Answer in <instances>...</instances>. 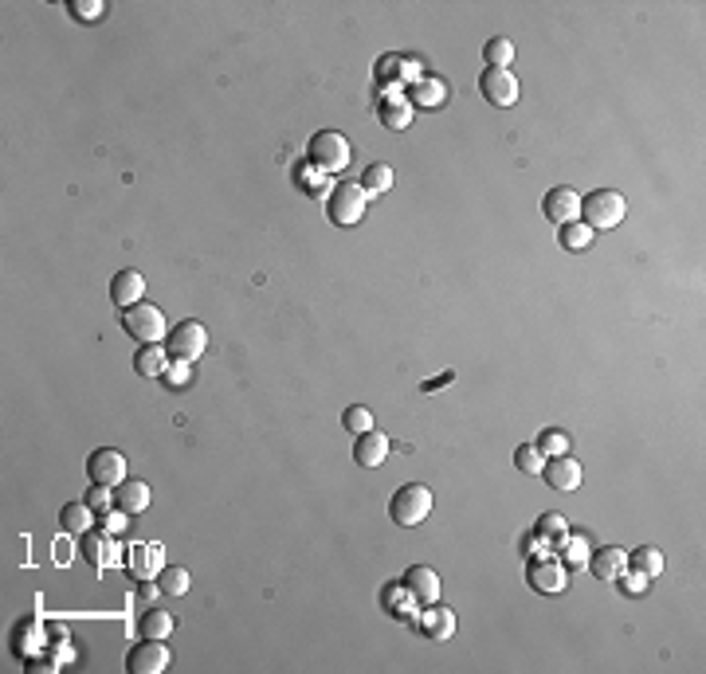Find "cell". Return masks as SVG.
<instances>
[{"mask_svg": "<svg viewBox=\"0 0 706 674\" xmlns=\"http://www.w3.org/2000/svg\"><path fill=\"white\" fill-rule=\"evenodd\" d=\"M353 157V146L346 134H338V129H318L310 138V146H306V165H314L318 173H341Z\"/></svg>", "mask_w": 706, "mask_h": 674, "instance_id": "6da1fadb", "label": "cell"}, {"mask_svg": "<svg viewBox=\"0 0 706 674\" xmlns=\"http://www.w3.org/2000/svg\"><path fill=\"white\" fill-rule=\"evenodd\" d=\"M624 212H628V204H624V196L616 193V188H593L588 196H581V220H585L593 232H612V228H620V223H624Z\"/></svg>", "mask_w": 706, "mask_h": 674, "instance_id": "7a4b0ae2", "label": "cell"}, {"mask_svg": "<svg viewBox=\"0 0 706 674\" xmlns=\"http://www.w3.org/2000/svg\"><path fill=\"white\" fill-rule=\"evenodd\" d=\"M365 188L358 181H338L334 188H329V196H326V216L329 223H338V228H353V223H361L365 216Z\"/></svg>", "mask_w": 706, "mask_h": 674, "instance_id": "3957f363", "label": "cell"}, {"mask_svg": "<svg viewBox=\"0 0 706 674\" xmlns=\"http://www.w3.org/2000/svg\"><path fill=\"white\" fill-rule=\"evenodd\" d=\"M428 514H432V490L420 487V482H405V487L388 498V517L405 529L420 526Z\"/></svg>", "mask_w": 706, "mask_h": 674, "instance_id": "277c9868", "label": "cell"}, {"mask_svg": "<svg viewBox=\"0 0 706 674\" xmlns=\"http://www.w3.org/2000/svg\"><path fill=\"white\" fill-rule=\"evenodd\" d=\"M165 349H169L173 361H188L193 365L200 353L208 349V329L196 322V318H188V322H176L169 329V337H165Z\"/></svg>", "mask_w": 706, "mask_h": 674, "instance_id": "5b68a950", "label": "cell"}, {"mask_svg": "<svg viewBox=\"0 0 706 674\" xmlns=\"http://www.w3.org/2000/svg\"><path fill=\"white\" fill-rule=\"evenodd\" d=\"M122 329L129 337H138L141 346H146V341L169 337V334H165V314L157 310V306H149V302H138V306H129V310H122Z\"/></svg>", "mask_w": 706, "mask_h": 674, "instance_id": "8992f818", "label": "cell"}, {"mask_svg": "<svg viewBox=\"0 0 706 674\" xmlns=\"http://www.w3.org/2000/svg\"><path fill=\"white\" fill-rule=\"evenodd\" d=\"M79 557L91 565L94 573H102V569H110V565H118V541L114 534H106V529H87V534L79 537Z\"/></svg>", "mask_w": 706, "mask_h": 674, "instance_id": "52a82bcc", "label": "cell"}, {"mask_svg": "<svg viewBox=\"0 0 706 674\" xmlns=\"http://www.w3.org/2000/svg\"><path fill=\"white\" fill-rule=\"evenodd\" d=\"M87 475L91 482H99V487H118V482H126V455L114 451V447H99V451H91L87 459Z\"/></svg>", "mask_w": 706, "mask_h": 674, "instance_id": "ba28073f", "label": "cell"}, {"mask_svg": "<svg viewBox=\"0 0 706 674\" xmlns=\"http://www.w3.org/2000/svg\"><path fill=\"white\" fill-rule=\"evenodd\" d=\"M479 90L491 106H514L518 102V79L510 75V67H487L479 75Z\"/></svg>", "mask_w": 706, "mask_h": 674, "instance_id": "9c48e42d", "label": "cell"}, {"mask_svg": "<svg viewBox=\"0 0 706 674\" xmlns=\"http://www.w3.org/2000/svg\"><path fill=\"white\" fill-rule=\"evenodd\" d=\"M541 479H546L549 490L573 494L577 487H581V463H577L573 455H553V459L541 463Z\"/></svg>", "mask_w": 706, "mask_h": 674, "instance_id": "30bf717a", "label": "cell"}, {"mask_svg": "<svg viewBox=\"0 0 706 674\" xmlns=\"http://www.w3.org/2000/svg\"><path fill=\"white\" fill-rule=\"evenodd\" d=\"M541 216L553 220L558 228H561V223H569V220H581V196H577L569 185L549 188V193L541 196Z\"/></svg>", "mask_w": 706, "mask_h": 674, "instance_id": "8fae6325", "label": "cell"}, {"mask_svg": "<svg viewBox=\"0 0 706 674\" xmlns=\"http://www.w3.org/2000/svg\"><path fill=\"white\" fill-rule=\"evenodd\" d=\"M165 667H169V647H165V640H141L134 651L126 655L129 674H161Z\"/></svg>", "mask_w": 706, "mask_h": 674, "instance_id": "7c38bea8", "label": "cell"}, {"mask_svg": "<svg viewBox=\"0 0 706 674\" xmlns=\"http://www.w3.org/2000/svg\"><path fill=\"white\" fill-rule=\"evenodd\" d=\"M377 79L385 82L388 90H396V87H412V82H420V63L412 55H385L381 63H377Z\"/></svg>", "mask_w": 706, "mask_h": 674, "instance_id": "4fadbf2b", "label": "cell"}, {"mask_svg": "<svg viewBox=\"0 0 706 674\" xmlns=\"http://www.w3.org/2000/svg\"><path fill=\"white\" fill-rule=\"evenodd\" d=\"M526 584L534 588V593H546V596H558L565 588V565L561 561H546V557H534L526 565Z\"/></svg>", "mask_w": 706, "mask_h": 674, "instance_id": "5bb4252c", "label": "cell"}, {"mask_svg": "<svg viewBox=\"0 0 706 674\" xmlns=\"http://www.w3.org/2000/svg\"><path fill=\"white\" fill-rule=\"evenodd\" d=\"M416 628L424 640L444 643V640H452V631H455V612L440 608V604H424V612H416Z\"/></svg>", "mask_w": 706, "mask_h": 674, "instance_id": "9a60e30c", "label": "cell"}, {"mask_svg": "<svg viewBox=\"0 0 706 674\" xmlns=\"http://www.w3.org/2000/svg\"><path fill=\"white\" fill-rule=\"evenodd\" d=\"M110 302L118 310H129V306L146 302V279H141V271H134V267L118 271L110 279Z\"/></svg>", "mask_w": 706, "mask_h": 674, "instance_id": "2e32d148", "label": "cell"}, {"mask_svg": "<svg viewBox=\"0 0 706 674\" xmlns=\"http://www.w3.org/2000/svg\"><path fill=\"white\" fill-rule=\"evenodd\" d=\"M400 584H405L408 593L416 596L420 608H424V604H435V600H440V573L428 569V565H412V569L400 576Z\"/></svg>", "mask_w": 706, "mask_h": 674, "instance_id": "e0dca14e", "label": "cell"}, {"mask_svg": "<svg viewBox=\"0 0 706 674\" xmlns=\"http://www.w3.org/2000/svg\"><path fill=\"white\" fill-rule=\"evenodd\" d=\"M624 569H628V553L620 546H605V549L588 553V573H593L596 581H616Z\"/></svg>", "mask_w": 706, "mask_h": 674, "instance_id": "ac0fdd59", "label": "cell"}, {"mask_svg": "<svg viewBox=\"0 0 706 674\" xmlns=\"http://www.w3.org/2000/svg\"><path fill=\"white\" fill-rule=\"evenodd\" d=\"M412 102L405 99L400 90H388L381 102H377V118H381V126H388V129H408L412 126Z\"/></svg>", "mask_w": 706, "mask_h": 674, "instance_id": "d6986e66", "label": "cell"}, {"mask_svg": "<svg viewBox=\"0 0 706 674\" xmlns=\"http://www.w3.org/2000/svg\"><path fill=\"white\" fill-rule=\"evenodd\" d=\"M388 455V435L385 432H361L353 435V459H358L361 467H381Z\"/></svg>", "mask_w": 706, "mask_h": 674, "instance_id": "ffe728a7", "label": "cell"}, {"mask_svg": "<svg viewBox=\"0 0 706 674\" xmlns=\"http://www.w3.org/2000/svg\"><path fill=\"white\" fill-rule=\"evenodd\" d=\"M149 482H141V479H126V482H118L114 487V506L118 510H126L129 517L141 514V510H149Z\"/></svg>", "mask_w": 706, "mask_h": 674, "instance_id": "44dd1931", "label": "cell"}, {"mask_svg": "<svg viewBox=\"0 0 706 674\" xmlns=\"http://www.w3.org/2000/svg\"><path fill=\"white\" fill-rule=\"evenodd\" d=\"M405 99L412 102V110H435V106H444V102H447V82L428 75V79L412 82Z\"/></svg>", "mask_w": 706, "mask_h": 674, "instance_id": "7402d4cb", "label": "cell"}, {"mask_svg": "<svg viewBox=\"0 0 706 674\" xmlns=\"http://www.w3.org/2000/svg\"><path fill=\"white\" fill-rule=\"evenodd\" d=\"M134 369L141 376H165V369H169V349H165L161 341H146V346L134 353Z\"/></svg>", "mask_w": 706, "mask_h": 674, "instance_id": "603a6c76", "label": "cell"}, {"mask_svg": "<svg viewBox=\"0 0 706 674\" xmlns=\"http://www.w3.org/2000/svg\"><path fill=\"white\" fill-rule=\"evenodd\" d=\"M126 569H129V576H138V581H149V576H157L165 569V561L157 557V546H134L126 557Z\"/></svg>", "mask_w": 706, "mask_h": 674, "instance_id": "cb8c5ba5", "label": "cell"}, {"mask_svg": "<svg viewBox=\"0 0 706 674\" xmlns=\"http://www.w3.org/2000/svg\"><path fill=\"white\" fill-rule=\"evenodd\" d=\"M381 604L388 608V612H393V616H400V620H412V623H416V596H412L408 593V588L405 584H385V593H381Z\"/></svg>", "mask_w": 706, "mask_h": 674, "instance_id": "d4e9b609", "label": "cell"}, {"mask_svg": "<svg viewBox=\"0 0 706 674\" xmlns=\"http://www.w3.org/2000/svg\"><path fill=\"white\" fill-rule=\"evenodd\" d=\"M12 647H16V651H20L24 659H32L35 651H47V647H43V631H40V623L24 616V620H20V628L12 631Z\"/></svg>", "mask_w": 706, "mask_h": 674, "instance_id": "484cf974", "label": "cell"}, {"mask_svg": "<svg viewBox=\"0 0 706 674\" xmlns=\"http://www.w3.org/2000/svg\"><path fill=\"white\" fill-rule=\"evenodd\" d=\"M94 517H99V514H94L87 502H67L63 510H59V526H63L67 534H79L82 537L94 526Z\"/></svg>", "mask_w": 706, "mask_h": 674, "instance_id": "4316f807", "label": "cell"}, {"mask_svg": "<svg viewBox=\"0 0 706 674\" xmlns=\"http://www.w3.org/2000/svg\"><path fill=\"white\" fill-rule=\"evenodd\" d=\"M294 185H299L306 196H314V200H326L329 188H334V181H329L326 173H318L314 165H299V169H294Z\"/></svg>", "mask_w": 706, "mask_h": 674, "instance_id": "83f0119b", "label": "cell"}, {"mask_svg": "<svg viewBox=\"0 0 706 674\" xmlns=\"http://www.w3.org/2000/svg\"><path fill=\"white\" fill-rule=\"evenodd\" d=\"M558 243L565 252H585V247H593V228H588L585 220H569V223H561Z\"/></svg>", "mask_w": 706, "mask_h": 674, "instance_id": "f1b7e54d", "label": "cell"}, {"mask_svg": "<svg viewBox=\"0 0 706 674\" xmlns=\"http://www.w3.org/2000/svg\"><path fill=\"white\" fill-rule=\"evenodd\" d=\"M169 631H173V616L165 608H149L146 616L138 620V635H141V640H165Z\"/></svg>", "mask_w": 706, "mask_h": 674, "instance_id": "f546056e", "label": "cell"}, {"mask_svg": "<svg viewBox=\"0 0 706 674\" xmlns=\"http://www.w3.org/2000/svg\"><path fill=\"white\" fill-rule=\"evenodd\" d=\"M361 188H365V196H385L388 188H393V169H388L385 161H373L369 169L361 173V181H358Z\"/></svg>", "mask_w": 706, "mask_h": 674, "instance_id": "4dcf8cb0", "label": "cell"}, {"mask_svg": "<svg viewBox=\"0 0 706 674\" xmlns=\"http://www.w3.org/2000/svg\"><path fill=\"white\" fill-rule=\"evenodd\" d=\"M628 569L644 573L647 581H652V576H659V573H663V553H659L655 546H640L635 553H628Z\"/></svg>", "mask_w": 706, "mask_h": 674, "instance_id": "1f68e13d", "label": "cell"}, {"mask_svg": "<svg viewBox=\"0 0 706 674\" xmlns=\"http://www.w3.org/2000/svg\"><path fill=\"white\" fill-rule=\"evenodd\" d=\"M188 584H193V576H188L185 565H165V569L157 573V588L165 596H185Z\"/></svg>", "mask_w": 706, "mask_h": 674, "instance_id": "d6a6232c", "label": "cell"}, {"mask_svg": "<svg viewBox=\"0 0 706 674\" xmlns=\"http://www.w3.org/2000/svg\"><path fill=\"white\" fill-rule=\"evenodd\" d=\"M558 546H561V557H565V565L569 569H585L588 565V546H585V537L581 534H565V537H558Z\"/></svg>", "mask_w": 706, "mask_h": 674, "instance_id": "836d02e7", "label": "cell"}, {"mask_svg": "<svg viewBox=\"0 0 706 674\" xmlns=\"http://www.w3.org/2000/svg\"><path fill=\"white\" fill-rule=\"evenodd\" d=\"M482 59H487V67H510L514 63V43L506 40V35H494L482 47Z\"/></svg>", "mask_w": 706, "mask_h": 674, "instance_id": "e575fe53", "label": "cell"}, {"mask_svg": "<svg viewBox=\"0 0 706 674\" xmlns=\"http://www.w3.org/2000/svg\"><path fill=\"white\" fill-rule=\"evenodd\" d=\"M534 447H538V451L546 455V459H553V455H569V435H565L561 428H546V432H541L538 440H534Z\"/></svg>", "mask_w": 706, "mask_h": 674, "instance_id": "d590c367", "label": "cell"}, {"mask_svg": "<svg viewBox=\"0 0 706 674\" xmlns=\"http://www.w3.org/2000/svg\"><path fill=\"white\" fill-rule=\"evenodd\" d=\"M341 423H346V432H349V435L373 432V412L365 408V404H349L346 412H341Z\"/></svg>", "mask_w": 706, "mask_h": 674, "instance_id": "8d00e7d4", "label": "cell"}, {"mask_svg": "<svg viewBox=\"0 0 706 674\" xmlns=\"http://www.w3.org/2000/svg\"><path fill=\"white\" fill-rule=\"evenodd\" d=\"M541 463H546V455H541L534 443L514 447V467L522 470V475H541Z\"/></svg>", "mask_w": 706, "mask_h": 674, "instance_id": "74e56055", "label": "cell"}, {"mask_svg": "<svg viewBox=\"0 0 706 674\" xmlns=\"http://www.w3.org/2000/svg\"><path fill=\"white\" fill-rule=\"evenodd\" d=\"M67 12H71V16H75L79 24H94V20L106 16V5H102V0H71Z\"/></svg>", "mask_w": 706, "mask_h": 674, "instance_id": "f35d334b", "label": "cell"}, {"mask_svg": "<svg viewBox=\"0 0 706 674\" xmlns=\"http://www.w3.org/2000/svg\"><path fill=\"white\" fill-rule=\"evenodd\" d=\"M534 534H538V537H553V541H558V537L569 534V522H565L561 514H541L538 522H534Z\"/></svg>", "mask_w": 706, "mask_h": 674, "instance_id": "ab89813d", "label": "cell"}, {"mask_svg": "<svg viewBox=\"0 0 706 674\" xmlns=\"http://www.w3.org/2000/svg\"><path fill=\"white\" fill-rule=\"evenodd\" d=\"M82 502H87L91 510L102 517L106 510H114V487H99V482H94V487L87 490V498H82Z\"/></svg>", "mask_w": 706, "mask_h": 674, "instance_id": "60d3db41", "label": "cell"}, {"mask_svg": "<svg viewBox=\"0 0 706 674\" xmlns=\"http://www.w3.org/2000/svg\"><path fill=\"white\" fill-rule=\"evenodd\" d=\"M616 584H620L624 596H644V593H647V576L635 573V569H624V573L616 576Z\"/></svg>", "mask_w": 706, "mask_h": 674, "instance_id": "b9f144b4", "label": "cell"}, {"mask_svg": "<svg viewBox=\"0 0 706 674\" xmlns=\"http://www.w3.org/2000/svg\"><path fill=\"white\" fill-rule=\"evenodd\" d=\"M126 522H129V514H126V510H118V506H114V510H106V514H102V522H99V526L106 529V534H114V537H118V534L126 529Z\"/></svg>", "mask_w": 706, "mask_h": 674, "instance_id": "7bdbcfd3", "label": "cell"}, {"mask_svg": "<svg viewBox=\"0 0 706 674\" xmlns=\"http://www.w3.org/2000/svg\"><path fill=\"white\" fill-rule=\"evenodd\" d=\"M165 381H169L173 388H181V384H188V361H173L169 369H165Z\"/></svg>", "mask_w": 706, "mask_h": 674, "instance_id": "ee69618b", "label": "cell"}, {"mask_svg": "<svg viewBox=\"0 0 706 674\" xmlns=\"http://www.w3.org/2000/svg\"><path fill=\"white\" fill-rule=\"evenodd\" d=\"M59 670V663H55V659H43V651H40V659H28V674H55Z\"/></svg>", "mask_w": 706, "mask_h": 674, "instance_id": "f6af8a7d", "label": "cell"}]
</instances>
